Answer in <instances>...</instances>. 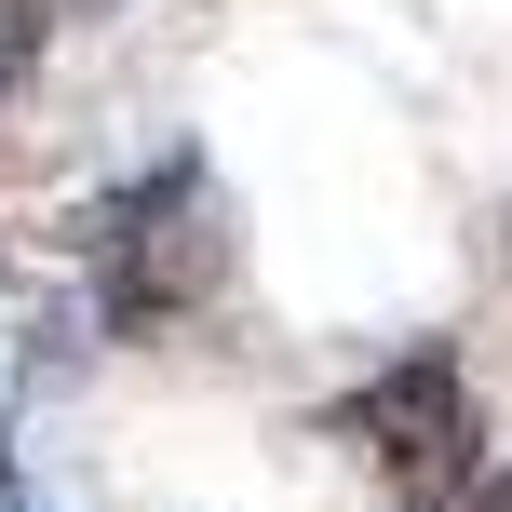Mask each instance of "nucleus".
<instances>
[{
	"mask_svg": "<svg viewBox=\"0 0 512 512\" xmlns=\"http://www.w3.org/2000/svg\"><path fill=\"white\" fill-rule=\"evenodd\" d=\"M216 283V176L203 162H162L135 203H108V310L122 324H162Z\"/></svg>",
	"mask_w": 512,
	"mask_h": 512,
	"instance_id": "obj_1",
	"label": "nucleus"
},
{
	"mask_svg": "<svg viewBox=\"0 0 512 512\" xmlns=\"http://www.w3.org/2000/svg\"><path fill=\"white\" fill-rule=\"evenodd\" d=\"M337 432H351L364 459L445 486V472H472V391H459V364H445V351H405L391 378H364L351 405H337Z\"/></svg>",
	"mask_w": 512,
	"mask_h": 512,
	"instance_id": "obj_2",
	"label": "nucleus"
},
{
	"mask_svg": "<svg viewBox=\"0 0 512 512\" xmlns=\"http://www.w3.org/2000/svg\"><path fill=\"white\" fill-rule=\"evenodd\" d=\"M418 512H512V472H445V486H418Z\"/></svg>",
	"mask_w": 512,
	"mask_h": 512,
	"instance_id": "obj_3",
	"label": "nucleus"
}]
</instances>
